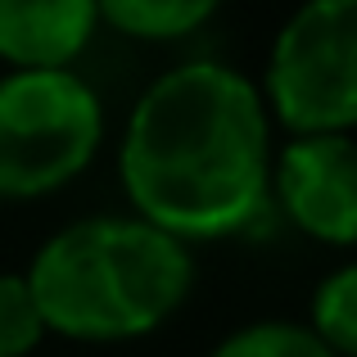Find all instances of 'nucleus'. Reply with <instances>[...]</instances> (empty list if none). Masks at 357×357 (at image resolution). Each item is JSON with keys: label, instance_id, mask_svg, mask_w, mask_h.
Segmentation results:
<instances>
[{"label": "nucleus", "instance_id": "nucleus-6", "mask_svg": "<svg viewBox=\"0 0 357 357\" xmlns=\"http://www.w3.org/2000/svg\"><path fill=\"white\" fill-rule=\"evenodd\" d=\"M96 0H0V59L68 68L96 32Z\"/></svg>", "mask_w": 357, "mask_h": 357}, {"label": "nucleus", "instance_id": "nucleus-2", "mask_svg": "<svg viewBox=\"0 0 357 357\" xmlns=\"http://www.w3.org/2000/svg\"><path fill=\"white\" fill-rule=\"evenodd\" d=\"M190 276L185 244L154 222L96 218L45 244L27 285L45 331L68 340H131L181 307Z\"/></svg>", "mask_w": 357, "mask_h": 357}, {"label": "nucleus", "instance_id": "nucleus-9", "mask_svg": "<svg viewBox=\"0 0 357 357\" xmlns=\"http://www.w3.org/2000/svg\"><path fill=\"white\" fill-rule=\"evenodd\" d=\"M41 335L45 321L27 276H0V357H27Z\"/></svg>", "mask_w": 357, "mask_h": 357}, {"label": "nucleus", "instance_id": "nucleus-8", "mask_svg": "<svg viewBox=\"0 0 357 357\" xmlns=\"http://www.w3.org/2000/svg\"><path fill=\"white\" fill-rule=\"evenodd\" d=\"M312 326L317 340L335 357H357V267H344L317 289L312 298Z\"/></svg>", "mask_w": 357, "mask_h": 357}, {"label": "nucleus", "instance_id": "nucleus-7", "mask_svg": "<svg viewBox=\"0 0 357 357\" xmlns=\"http://www.w3.org/2000/svg\"><path fill=\"white\" fill-rule=\"evenodd\" d=\"M218 5L222 0H96V9L118 32L140 41H172L195 32Z\"/></svg>", "mask_w": 357, "mask_h": 357}, {"label": "nucleus", "instance_id": "nucleus-4", "mask_svg": "<svg viewBox=\"0 0 357 357\" xmlns=\"http://www.w3.org/2000/svg\"><path fill=\"white\" fill-rule=\"evenodd\" d=\"M267 96L298 136L357 127V0H307L280 27Z\"/></svg>", "mask_w": 357, "mask_h": 357}, {"label": "nucleus", "instance_id": "nucleus-3", "mask_svg": "<svg viewBox=\"0 0 357 357\" xmlns=\"http://www.w3.org/2000/svg\"><path fill=\"white\" fill-rule=\"evenodd\" d=\"M105 136L96 91L68 68H18L0 82V199H36L91 163Z\"/></svg>", "mask_w": 357, "mask_h": 357}, {"label": "nucleus", "instance_id": "nucleus-10", "mask_svg": "<svg viewBox=\"0 0 357 357\" xmlns=\"http://www.w3.org/2000/svg\"><path fill=\"white\" fill-rule=\"evenodd\" d=\"M213 357H335V353L303 326L267 321V326H249V331L231 335Z\"/></svg>", "mask_w": 357, "mask_h": 357}, {"label": "nucleus", "instance_id": "nucleus-5", "mask_svg": "<svg viewBox=\"0 0 357 357\" xmlns=\"http://www.w3.org/2000/svg\"><path fill=\"white\" fill-rule=\"evenodd\" d=\"M280 204L289 222L326 244H357V140L307 131L280 154Z\"/></svg>", "mask_w": 357, "mask_h": 357}, {"label": "nucleus", "instance_id": "nucleus-1", "mask_svg": "<svg viewBox=\"0 0 357 357\" xmlns=\"http://www.w3.org/2000/svg\"><path fill=\"white\" fill-rule=\"evenodd\" d=\"M122 185L176 240H218L267 195V109L222 63H185L140 96L122 140Z\"/></svg>", "mask_w": 357, "mask_h": 357}]
</instances>
